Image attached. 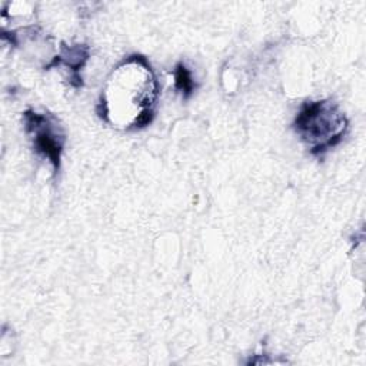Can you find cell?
Instances as JSON below:
<instances>
[{"label": "cell", "instance_id": "cell-1", "mask_svg": "<svg viewBox=\"0 0 366 366\" xmlns=\"http://www.w3.org/2000/svg\"><path fill=\"white\" fill-rule=\"evenodd\" d=\"M295 129L309 150L320 154L342 140L347 119L333 102H305L295 119Z\"/></svg>", "mask_w": 366, "mask_h": 366}, {"label": "cell", "instance_id": "cell-2", "mask_svg": "<svg viewBox=\"0 0 366 366\" xmlns=\"http://www.w3.org/2000/svg\"><path fill=\"white\" fill-rule=\"evenodd\" d=\"M23 117L26 130L31 134L36 152L47 157L51 162L54 172H57L64 144V134L61 127L57 124V120L53 116L36 113L33 110H27Z\"/></svg>", "mask_w": 366, "mask_h": 366}, {"label": "cell", "instance_id": "cell-3", "mask_svg": "<svg viewBox=\"0 0 366 366\" xmlns=\"http://www.w3.org/2000/svg\"><path fill=\"white\" fill-rule=\"evenodd\" d=\"M174 87L183 94V97H189L194 89L196 84L193 81L192 73L183 63H177L174 69Z\"/></svg>", "mask_w": 366, "mask_h": 366}]
</instances>
